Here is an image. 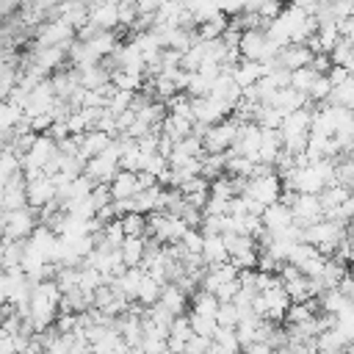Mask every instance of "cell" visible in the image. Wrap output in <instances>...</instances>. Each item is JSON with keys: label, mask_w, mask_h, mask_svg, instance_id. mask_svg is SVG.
Returning <instances> with one entry per match:
<instances>
[{"label": "cell", "mask_w": 354, "mask_h": 354, "mask_svg": "<svg viewBox=\"0 0 354 354\" xmlns=\"http://www.w3.org/2000/svg\"><path fill=\"white\" fill-rule=\"evenodd\" d=\"M39 210L36 207H19V210H3V238L8 241H28L33 230L39 227Z\"/></svg>", "instance_id": "obj_1"}, {"label": "cell", "mask_w": 354, "mask_h": 354, "mask_svg": "<svg viewBox=\"0 0 354 354\" xmlns=\"http://www.w3.org/2000/svg\"><path fill=\"white\" fill-rule=\"evenodd\" d=\"M282 191H285V185H282V177L277 174V171H266V174H254V177H249V183H246V196H252V199H257L260 205H274V202H279L282 199Z\"/></svg>", "instance_id": "obj_2"}, {"label": "cell", "mask_w": 354, "mask_h": 354, "mask_svg": "<svg viewBox=\"0 0 354 354\" xmlns=\"http://www.w3.org/2000/svg\"><path fill=\"white\" fill-rule=\"evenodd\" d=\"M346 277H348L346 263H343V260H337V257H329V260H326V266H324V274H321L318 279H321V285H324V290H326V288H337Z\"/></svg>", "instance_id": "obj_18"}, {"label": "cell", "mask_w": 354, "mask_h": 354, "mask_svg": "<svg viewBox=\"0 0 354 354\" xmlns=\"http://www.w3.org/2000/svg\"><path fill=\"white\" fill-rule=\"evenodd\" d=\"M348 77H351L348 66H332V69H329V80H332V86H340V83H346Z\"/></svg>", "instance_id": "obj_34"}, {"label": "cell", "mask_w": 354, "mask_h": 354, "mask_svg": "<svg viewBox=\"0 0 354 354\" xmlns=\"http://www.w3.org/2000/svg\"><path fill=\"white\" fill-rule=\"evenodd\" d=\"M55 196H58V185L53 183L50 174H41V177H36V180H28V205H30V207L41 210L44 205L55 202Z\"/></svg>", "instance_id": "obj_5"}, {"label": "cell", "mask_w": 354, "mask_h": 354, "mask_svg": "<svg viewBox=\"0 0 354 354\" xmlns=\"http://www.w3.org/2000/svg\"><path fill=\"white\" fill-rule=\"evenodd\" d=\"M243 354H277V348L271 343H263V340H254L243 348Z\"/></svg>", "instance_id": "obj_33"}, {"label": "cell", "mask_w": 354, "mask_h": 354, "mask_svg": "<svg viewBox=\"0 0 354 354\" xmlns=\"http://www.w3.org/2000/svg\"><path fill=\"white\" fill-rule=\"evenodd\" d=\"M238 130H241V122L235 116H227L224 122L210 124L207 133L202 136L205 152H227V149H232L235 141H238Z\"/></svg>", "instance_id": "obj_3"}, {"label": "cell", "mask_w": 354, "mask_h": 354, "mask_svg": "<svg viewBox=\"0 0 354 354\" xmlns=\"http://www.w3.org/2000/svg\"><path fill=\"white\" fill-rule=\"evenodd\" d=\"M290 210H293V216H296V221H299L301 227H310V224H315V221H321V218L326 216L318 194H299V196L293 199Z\"/></svg>", "instance_id": "obj_4"}, {"label": "cell", "mask_w": 354, "mask_h": 354, "mask_svg": "<svg viewBox=\"0 0 354 354\" xmlns=\"http://www.w3.org/2000/svg\"><path fill=\"white\" fill-rule=\"evenodd\" d=\"M160 293H163V282L155 279L152 274H147L144 282H141V288H138V299H136V301L144 304V307H152V304L160 301Z\"/></svg>", "instance_id": "obj_20"}, {"label": "cell", "mask_w": 354, "mask_h": 354, "mask_svg": "<svg viewBox=\"0 0 354 354\" xmlns=\"http://www.w3.org/2000/svg\"><path fill=\"white\" fill-rule=\"evenodd\" d=\"M163 354H180V351H171V348H166V351H163Z\"/></svg>", "instance_id": "obj_38"}, {"label": "cell", "mask_w": 354, "mask_h": 354, "mask_svg": "<svg viewBox=\"0 0 354 354\" xmlns=\"http://www.w3.org/2000/svg\"><path fill=\"white\" fill-rule=\"evenodd\" d=\"M346 354H354V343H348V346H346Z\"/></svg>", "instance_id": "obj_37"}, {"label": "cell", "mask_w": 354, "mask_h": 354, "mask_svg": "<svg viewBox=\"0 0 354 354\" xmlns=\"http://www.w3.org/2000/svg\"><path fill=\"white\" fill-rule=\"evenodd\" d=\"M119 252H122V260H124L127 268L130 266H141L144 257H147V235H141V238H124V243L119 246Z\"/></svg>", "instance_id": "obj_17"}, {"label": "cell", "mask_w": 354, "mask_h": 354, "mask_svg": "<svg viewBox=\"0 0 354 354\" xmlns=\"http://www.w3.org/2000/svg\"><path fill=\"white\" fill-rule=\"evenodd\" d=\"M122 227H124L127 238H141V235H147V216L144 213H124Z\"/></svg>", "instance_id": "obj_25"}, {"label": "cell", "mask_w": 354, "mask_h": 354, "mask_svg": "<svg viewBox=\"0 0 354 354\" xmlns=\"http://www.w3.org/2000/svg\"><path fill=\"white\" fill-rule=\"evenodd\" d=\"M213 340L224 348V354H241V351H243L241 337H238V332H235L232 326H218V332H216V337H213Z\"/></svg>", "instance_id": "obj_22"}, {"label": "cell", "mask_w": 354, "mask_h": 354, "mask_svg": "<svg viewBox=\"0 0 354 354\" xmlns=\"http://www.w3.org/2000/svg\"><path fill=\"white\" fill-rule=\"evenodd\" d=\"M30 122V130L33 133H50V127H53V113H39V116H33V119H28Z\"/></svg>", "instance_id": "obj_32"}, {"label": "cell", "mask_w": 354, "mask_h": 354, "mask_svg": "<svg viewBox=\"0 0 354 354\" xmlns=\"http://www.w3.org/2000/svg\"><path fill=\"white\" fill-rule=\"evenodd\" d=\"M160 133L174 138V141H183V138L194 136V119L177 116V113H166V119L160 122Z\"/></svg>", "instance_id": "obj_12"}, {"label": "cell", "mask_w": 354, "mask_h": 354, "mask_svg": "<svg viewBox=\"0 0 354 354\" xmlns=\"http://www.w3.org/2000/svg\"><path fill=\"white\" fill-rule=\"evenodd\" d=\"M202 257H205V263H207V266H218V263H227V260H230V252H227L224 235H205Z\"/></svg>", "instance_id": "obj_15"}, {"label": "cell", "mask_w": 354, "mask_h": 354, "mask_svg": "<svg viewBox=\"0 0 354 354\" xmlns=\"http://www.w3.org/2000/svg\"><path fill=\"white\" fill-rule=\"evenodd\" d=\"M216 318H218V326H238V321H241V313H238V307H235V301H221V307H218V313H216Z\"/></svg>", "instance_id": "obj_28"}, {"label": "cell", "mask_w": 354, "mask_h": 354, "mask_svg": "<svg viewBox=\"0 0 354 354\" xmlns=\"http://www.w3.org/2000/svg\"><path fill=\"white\" fill-rule=\"evenodd\" d=\"M113 138H116L113 133H105V130H100V127L83 133V136H80V158L88 160V158H94V155H102V152L111 147Z\"/></svg>", "instance_id": "obj_8"}, {"label": "cell", "mask_w": 354, "mask_h": 354, "mask_svg": "<svg viewBox=\"0 0 354 354\" xmlns=\"http://www.w3.org/2000/svg\"><path fill=\"white\" fill-rule=\"evenodd\" d=\"M260 218H263V227H266L268 232H285V230L296 221L290 205H285V202H274V205H268V207L263 210Z\"/></svg>", "instance_id": "obj_6"}, {"label": "cell", "mask_w": 354, "mask_h": 354, "mask_svg": "<svg viewBox=\"0 0 354 354\" xmlns=\"http://www.w3.org/2000/svg\"><path fill=\"white\" fill-rule=\"evenodd\" d=\"M17 354H47V351H44V346H39L36 340H30V343H28L22 351H17Z\"/></svg>", "instance_id": "obj_36"}, {"label": "cell", "mask_w": 354, "mask_h": 354, "mask_svg": "<svg viewBox=\"0 0 354 354\" xmlns=\"http://www.w3.org/2000/svg\"><path fill=\"white\" fill-rule=\"evenodd\" d=\"M332 88H335V86H332V80H329V75H318L307 97H310V100H313V102L318 105V102H326V100H329V94H332Z\"/></svg>", "instance_id": "obj_26"}, {"label": "cell", "mask_w": 354, "mask_h": 354, "mask_svg": "<svg viewBox=\"0 0 354 354\" xmlns=\"http://www.w3.org/2000/svg\"><path fill=\"white\" fill-rule=\"evenodd\" d=\"M138 17H141L138 0H124V3H119V25H122V28H130V30H133V25H136Z\"/></svg>", "instance_id": "obj_27"}, {"label": "cell", "mask_w": 354, "mask_h": 354, "mask_svg": "<svg viewBox=\"0 0 354 354\" xmlns=\"http://www.w3.org/2000/svg\"><path fill=\"white\" fill-rule=\"evenodd\" d=\"M218 307H221L218 296L210 293V290H205V288H199V290L191 296V313H199V315H216Z\"/></svg>", "instance_id": "obj_19"}, {"label": "cell", "mask_w": 354, "mask_h": 354, "mask_svg": "<svg viewBox=\"0 0 354 354\" xmlns=\"http://www.w3.org/2000/svg\"><path fill=\"white\" fill-rule=\"evenodd\" d=\"M210 343H213V337H205V335H191L188 337V343H185V351L183 354H207V348H210Z\"/></svg>", "instance_id": "obj_30"}, {"label": "cell", "mask_w": 354, "mask_h": 354, "mask_svg": "<svg viewBox=\"0 0 354 354\" xmlns=\"http://www.w3.org/2000/svg\"><path fill=\"white\" fill-rule=\"evenodd\" d=\"M194 335V329H191V318H188V313L185 315H177L174 321H171V326H169V348L171 351H185V343H188V337Z\"/></svg>", "instance_id": "obj_13"}, {"label": "cell", "mask_w": 354, "mask_h": 354, "mask_svg": "<svg viewBox=\"0 0 354 354\" xmlns=\"http://www.w3.org/2000/svg\"><path fill=\"white\" fill-rule=\"evenodd\" d=\"M351 194H354V191H351L348 185H340V183L326 185V188L318 194V196H321V205H324V213H326V216H329V213H335V210H337V207H340Z\"/></svg>", "instance_id": "obj_16"}, {"label": "cell", "mask_w": 354, "mask_h": 354, "mask_svg": "<svg viewBox=\"0 0 354 354\" xmlns=\"http://www.w3.org/2000/svg\"><path fill=\"white\" fill-rule=\"evenodd\" d=\"M88 19L102 28V30H113L119 28V3H111V0H97L91 8H88Z\"/></svg>", "instance_id": "obj_9"}, {"label": "cell", "mask_w": 354, "mask_h": 354, "mask_svg": "<svg viewBox=\"0 0 354 354\" xmlns=\"http://www.w3.org/2000/svg\"><path fill=\"white\" fill-rule=\"evenodd\" d=\"M0 205H3V210L28 207V180H25V174L3 183V199H0Z\"/></svg>", "instance_id": "obj_7"}, {"label": "cell", "mask_w": 354, "mask_h": 354, "mask_svg": "<svg viewBox=\"0 0 354 354\" xmlns=\"http://www.w3.org/2000/svg\"><path fill=\"white\" fill-rule=\"evenodd\" d=\"M315 77H318V72H315L313 66H301V69H293V72H290V86L299 88V91H304V94H310Z\"/></svg>", "instance_id": "obj_24"}, {"label": "cell", "mask_w": 354, "mask_h": 354, "mask_svg": "<svg viewBox=\"0 0 354 354\" xmlns=\"http://www.w3.org/2000/svg\"><path fill=\"white\" fill-rule=\"evenodd\" d=\"M238 290H241V279H230V282H224V285L216 290V296H218V301H235Z\"/></svg>", "instance_id": "obj_31"}, {"label": "cell", "mask_w": 354, "mask_h": 354, "mask_svg": "<svg viewBox=\"0 0 354 354\" xmlns=\"http://www.w3.org/2000/svg\"><path fill=\"white\" fill-rule=\"evenodd\" d=\"M22 119H25V108L14 105L11 100H3V105H0V130L8 133V130H14Z\"/></svg>", "instance_id": "obj_21"}, {"label": "cell", "mask_w": 354, "mask_h": 354, "mask_svg": "<svg viewBox=\"0 0 354 354\" xmlns=\"http://www.w3.org/2000/svg\"><path fill=\"white\" fill-rule=\"evenodd\" d=\"M279 64L282 66H288L290 72L293 69H301V66H310L313 64V58H315V53L307 47V44H288V47H282L279 50Z\"/></svg>", "instance_id": "obj_10"}, {"label": "cell", "mask_w": 354, "mask_h": 354, "mask_svg": "<svg viewBox=\"0 0 354 354\" xmlns=\"http://www.w3.org/2000/svg\"><path fill=\"white\" fill-rule=\"evenodd\" d=\"M138 174L136 171H127V169H119V174L111 180V194L113 199H130L133 194H138Z\"/></svg>", "instance_id": "obj_14"}, {"label": "cell", "mask_w": 354, "mask_h": 354, "mask_svg": "<svg viewBox=\"0 0 354 354\" xmlns=\"http://www.w3.org/2000/svg\"><path fill=\"white\" fill-rule=\"evenodd\" d=\"M191 318V329L196 335H205V337H216L218 332V318L216 315H199V313H188Z\"/></svg>", "instance_id": "obj_23"}, {"label": "cell", "mask_w": 354, "mask_h": 354, "mask_svg": "<svg viewBox=\"0 0 354 354\" xmlns=\"http://www.w3.org/2000/svg\"><path fill=\"white\" fill-rule=\"evenodd\" d=\"M17 340L14 335H0V354H17Z\"/></svg>", "instance_id": "obj_35"}, {"label": "cell", "mask_w": 354, "mask_h": 354, "mask_svg": "<svg viewBox=\"0 0 354 354\" xmlns=\"http://www.w3.org/2000/svg\"><path fill=\"white\" fill-rule=\"evenodd\" d=\"M351 191H354V188H351Z\"/></svg>", "instance_id": "obj_39"}, {"label": "cell", "mask_w": 354, "mask_h": 354, "mask_svg": "<svg viewBox=\"0 0 354 354\" xmlns=\"http://www.w3.org/2000/svg\"><path fill=\"white\" fill-rule=\"evenodd\" d=\"M188 301H191V296L177 285V282H166L163 285V293H160V304L171 313V315H185V310H188Z\"/></svg>", "instance_id": "obj_11"}, {"label": "cell", "mask_w": 354, "mask_h": 354, "mask_svg": "<svg viewBox=\"0 0 354 354\" xmlns=\"http://www.w3.org/2000/svg\"><path fill=\"white\" fill-rule=\"evenodd\" d=\"M202 213L205 216H227L230 213V199L227 196H218V194H210V199H207V205H205Z\"/></svg>", "instance_id": "obj_29"}]
</instances>
